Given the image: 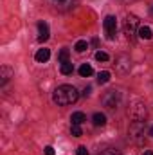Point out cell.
<instances>
[{"label":"cell","mask_w":153,"mask_h":155,"mask_svg":"<svg viewBox=\"0 0 153 155\" xmlns=\"http://www.w3.org/2000/svg\"><path fill=\"white\" fill-rule=\"evenodd\" d=\"M77 97H79V94H77V90L72 85H61V87H58V88L52 92V101H54L56 105H60V107L76 103Z\"/></svg>","instance_id":"obj_1"},{"label":"cell","mask_w":153,"mask_h":155,"mask_svg":"<svg viewBox=\"0 0 153 155\" xmlns=\"http://www.w3.org/2000/svg\"><path fill=\"white\" fill-rule=\"evenodd\" d=\"M124 35L128 40H133L135 35H139V18L135 15H128L124 20Z\"/></svg>","instance_id":"obj_2"},{"label":"cell","mask_w":153,"mask_h":155,"mask_svg":"<svg viewBox=\"0 0 153 155\" xmlns=\"http://www.w3.org/2000/svg\"><path fill=\"white\" fill-rule=\"evenodd\" d=\"M142 135H144V121H133L130 126V137L135 143H142Z\"/></svg>","instance_id":"obj_3"},{"label":"cell","mask_w":153,"mask_h":155,"mask_svg":"<svg viewBox=\"0 0 153 155\" xmlns=\"http://www.w3.org/2000/svg\"><path fill=\"white\" fill-rule=\"evenodd\" d=\"M103 27H105V33H106V38L108 40H114L115 38V33H117V20L115 16L108 15L103 22Z\"/></svg>","instance_id":"obj_4"},{"label":"cell","mask_w":153,"mask_h":155,"mask_svg":"<svg viewBox=\"0 0 153 155\" xmlns=\"http://www.w3.org/2000/svg\"><path fill=\"white\" fill-rule=\"evenodd\" d=\"M119 99H121V94H119L117 90H108V92L103 96V105H105L106 108H117Z\"/></svg>","instance_id":"obj_5"},{"label":"cell","mask_w":153,"mask_h":155,"mask_svg":"<svg viewBox=\"0 0 153 155\" xmlns=\"http://www.w3.org/2000/svg\"><path fill=\"white\" fill-rule=\"evenodd\" d=\"M13 74H15V71L11 67H2L0 69V85H5L13 78Z\"/></svg>","instance_id":"obj_6"},{"label":"cell","mask_w":153,"mask_h":155,"mask_svg":"<svg viewBox=\"0 0 153 155\" xmlns=\"http://www.w3.org/2000/svg\"><path fill=\"white\" fill-rule=\"evenodd\" d=\"M38 41H41V43H43V41H47V40H49V25H47V24H45V22H40L38 24Z\"/></svg>","instance_id":"obj_7"},{"label":"cell","mask_w":153,"mask_h":155,"mask_svg":"<svg viewBox=\"0 0 153 155\" xmlns=\"http://www.w3.org/2000/svg\"><path fill=\"white\" fill-rule=\"evenodd\" d=\"M146 119V108L139 103L133 107V121H144Z\"/></svg>","instance_id":"obj_8"},{"label":"cell","mask_w":153,"mask_h":155,"mask_svg":"<svg viewBox=\"0 0 153 155\" xmlns=\"http://www.w3.org/2000/svg\"><path fill=\"white\" fill-rule=\"evenodd\" d=\"M34 58H36L38 63H45V61H49V58H50V51H49V49H40Z\"/></svg>","instance_id":"obj_9"},{"label":"cell","mask_w":153,"mask_h":155,"mask_svg":"<svg viewBox=\"0 0 153 155\" xmlns=\"http://www.w3.org/2000/svg\"><path fill=\"white\" fill-rule=\"evenodd\" d=\"M92 123H94L96 126H105V124H106V116L101 114V112H96L94 117H92Z\"/></svg>","instance_id":"obj_10"},{"label":"cell","mask_w":153,"mask_h":155,"mask_svg":"<svg viewBox=\"0 0 153 155\" xmlns=\"http://www.w3.org/2000/svg\"><path fill=\"white\" fill-rule=\"evenodd\" d=\"M94 74V69H92V65H88V63H83L81 67H79V76L83 78H88Z\"/></svg>","instance_id":"obj_11"},{"label":"cell","mask_w":153,"mask_h":155,"mask_svg":"<svg viewBox=\"0 0 153 155\" xmlns=\"http://www.w3.org/2000/svg\"><path fill=\"white\" fill-rule=\"evenodd\" d=\"M70 121H72V124H83L86 121V117H85L83 112H74L72 117H70Z\"/></svg>","instance_id":"obj_12"},{"label":"cell","mask_w":153,"mask_h":155,"mask_svg":"<svg viewBox=\"0 0 153 155\" xmlns=\"http://www.w3.org/2000/svg\"><path fill=\"white\" fill-rule=\"evenodd\" d=\"M139 36L142 40H151V36H153V33H151V29L150 27H139Z\"/></svg>","instance_id":"obj_13"},{"label":"cell","mask_w":153,"mask_h":155,"mask_svg":"<svg viewBox=\"0 0 153 155\" xmlns=\"http://www.w3.org/2000/svg\"><path fill=\"white\" fill-rule=\"evenodd\" d=\"M110 76H112V74H110L108 71H103V72H99V74H97V83H99V85H105V83H108V81H110Z\"/></svg>","instance_id":"obj_14"},{"label":"cell","mask_w":153,"mask_h":155,"mask_svg":"<svg viewBox=\"0 0 153 155\" xmlns=\"http://www.w3.org/2000/svg\"><path fill=\"white\" fill-rule=\"evenodd\" d=\"M74 72V65L70 63V61H65V63H61V74H72Z\"/></svg>","instance_id":"obj_15"},{"label":"cell","mask_w":153,"mask_h":155,"mask_svg":"<svg viewBox=\"0 0 153 155\" xmlns=\"http://www.w3.org/2000/svg\"><path fill=\"white\" fill-rule=\"evenodd\" d=\"M74 49H76L77 52H85V51L88 49V43H86L85 40H79V41H77L76 45H74Z\"/></svg>","instance_id":"obj_16"},{"label":"cell","mask_w":153,"mask_h":155,"mask_svg":"<svg viewBox=\"0 0 153 155\" xmlns=\"http://www.w3.org/2000/svg\"><path fill=\"white\" fill-rule=\"evenodd\" d=\"M69 54H70V52H69V49H61V51H60V54H58V60H60L61 63H65V61H69Z\"/></svg>","instance_id":"obj_17"},{"label":"cell","mask_w":153,"mask_h":155,"mask_svg":"<svg viewBox=\"0 0 153 155\" xmlns=\"http://www.w3.org/2000/svg\"><path fill=\"white\" fill-rule=\"evenodd\" d=\"M70 134H72L74 137H81V135H83V132H81V124H72V126H70Z\"/></svg>","instance_id":"obj_18"},{"label":"cell","mask_w":153,"mask_h":155,"mask_svg":"<svg viewBox=\"0 0 153 155\" xmlns=\"http://www.w3.org/2000/svg\"><path fill=\"white\" fill-rule=\"evenodd\" d=\"M96 60H97V61H108L110 56H108L106 52H103V51H97V52H96Z\"/></svg>","instance_id":"obj_19"},{"label":"cell","mask_w":153,"mask_h":155,"mask_svg":"<svg viewBox=\"0 0 153 155\" xmlns=\"http://www.w3.org/2000/svg\"><path fill=\"white\" fill-rule=\"evenodd\" d=\"M97 155H121V153L115 152V150H103L101 153H97Z\"/></svg>","instance_id":"obj_20"},{"label":"cell","mask_w":153,"mask_h":155,"mask_svg":"<svg viewBox=\"0 0 153 155\" xmlns=\"http://www.w3.org/2000/svg\"><path fill=\"white\" fill-rule=\"evenodd\" d=\"M77 155H88V150H86L85 146H79V148H77Z\"/></svg>","instance_id":"obj_21"},{"label":"cell","mask_w":153,"mask_h":155,"mask_svg":"<svg viewBox=\"0 0 153 155\" xmlns=\"http://www.w3.org/2000/svg\"><path fill=\"white\" fill-rule=\"evenodd\" d=\"M45 155H54V148L52 146H47L45 148Z\"/></svg>","instance_id":"obj_22"},{"label":"cell","mask_w":153,"mask_h":155,"mask_svg":"<svg viewBox=\"0 0 153 155\" xmlns=\"http://www.w3.org/2000/svg\"><path fill=\"white\" fill-rule=\"evenodd\" d=\"M90 92H92V88H90V87H86V88L83 90V96L86 97V96H90Z\"/></svg>","instance_id":"obj_23"},{"label":"cell","mask_w":153,"mask_h":155,"mask_svg":"<svg viewBox=\"0 0 153 155\" xmlns=\"http://www.w3.org/2000/svg\"><path fill=\"white\" fill-rule=\"evenodd\" d=\"M142 155H153V152H144Z\"/></svg>","instance_id":"obj_24"},{"label":"cell","mask_w":153,"mask_h":155,"mask_svg":"<svg viewBox=\"0 0 153 155\" xmlns=\"http://www.w3.org/2000/svg\"><path fill=\"white\" fill-rule=\"evenodd\" d=\"M150 135H151V137H153V126H151V130H150Z\"/></svg>","instance_id":"obj_25"},{"label":"cell","mask_w":153,"mask_h":155,"mask_svg":"<svg viewBox=\"0 0 153 155\" xmlns=\"http://www.w3.org/2000/svg\"><path fill=\"white\" fill-rule=\"evenodd\" d=\"M60 2H63V0H60Z\"/></svg>","instance_id":"obj_26"}]
</instances>
